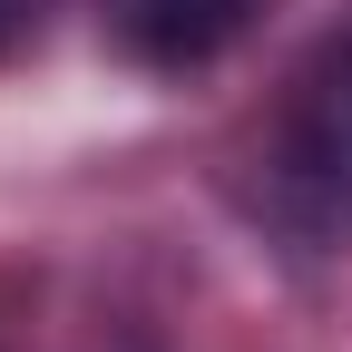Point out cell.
I'll return each instance as SVG.
<instances>
[{
	"label": "cell",
	"instance_id": "cell-2",
	"mask_svg": "<svg viewBox=\"0 0 352 352\" xmlns=\"http://www.w3.org/2000/svg\"><path fill=\"white\" fill-rule=\"evenodd\" d=\"M245 10H254V0H118V30H127L138 59L196 69V59H215V50L245 30Z\"/></svg>",
	"mask_w": 352,
	"mask_h": 352
},
{
	"label": "cell",
	"instance_id": "cell-1",
	"mask_svg": "<svg viewBox=\"0 0 352 352\" xmlns=\"http://www.w3.org/2000/svg\"><path fill=\"white\" fill-rule=\"evenodd\" d=\"M254 166H264V206L294 235H314V245L352 235V20L294 69Z\"/></svg>",
	"mask_w": 352,
	"mask_h": 352
}]
</instances>
